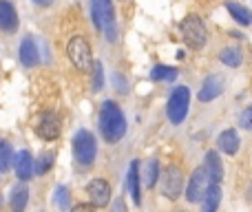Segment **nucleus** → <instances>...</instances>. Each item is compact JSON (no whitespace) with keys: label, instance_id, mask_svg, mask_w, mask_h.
<instances>
[{"label":"nucleus","instance_id":"obj_1","mask_svg":"<svg viewBox=\"0 0 252 212\" xmlns=\"http://www.w3.org/2000/svg\"><path fill=\"white\" fill-rule=\"evenodd\" d=\"M100 130L109 144H118L126 135L124 113L113 100H106L100 108Z\"/></svg>","mask_w":252,"mask_h":212},{"label":"nucleus","instance_id":"obj_2","mask_svg":"<svg viewBox=\"0 0 252 212\" xmlns=\"http://www.w3.org/2000/svg\"><path fill=\"white\" fill-rule=\"evenodd\" d=\"M89 7H91V16L95 27L106 35L109 42H115V38H118V22H115L113 2L111 0H89Z\"/></svg>","mask_w":252,"mask_h":212},{"label":"nucleus","instance_id":"obj_3","mask_svg":"<svg viewBox=\"0 0 252 212\" xmlns=\"http://www.w3.org/2000/svg\"><path fill=\"white\" fill-rule=\"evenodd\" d=\"M97 155V144L91 130L82 128L73 137V157L80 166H91Z\"/></svg>","mask_w":252,"mask_h":212},{"label":"nucleus","instance_id":"obj_4","mask_svg":"<svg viewBox=\"0 0 252 212\" xmlns=\"http://www.w3.org/2000/svg\"><path fill=\"white\" fill-rule=\"evenodd\" d=\"M179 31H182L184 42L190 49H201L206 47V40H208V31H206V25L201 22V18L197 16H186L179 25Z\"/></svg>","mask_w":252,"mask_h":212},{"label":"nucleus","instance_id":"obj_5","mask_svg":"<svg viewBox=\"0 0 252 212\" xmlns=\"http://www.w3.org/2000/svg\"><path fill=\"white\" fill-rule=\"evenodd\" d=\"M188 106H190V89L188 87H175L173 93L168 97V106H166V113H168L170 124H182L188 115Z\"/></svg>","mask_w":252,"mask_h":212},{"label":"nucleus","instance_id":"obj_6","mask_svg":"<svg viewBox=\"0 0 252 212\" xmlns=\"http://www.w3.org/2000/svg\"><path fill=\"white\" fill-rule=\"evenodd\" d=\"M66 51H69L71 62H73V64H75V69H78V71H89V69H91V66H93L91 44H89L87 40L82 38V35H75V38L69 42V47H66Z\"/></svg>","mask_w":252,"mask_h":212},{"label":"nucleus","instance_id":"obj_7","mask_svg":"<svg viewBox=\"0 0 252 212\" xmlns=\"http://www.w3.org/2000/svg\"><path fill=\"white\" fill-rule=\"evenodd\" d=\"M210 182H213V179H210L206 166H204V168H197L195 173H192L190 182H188L186 199L190 201V204H199V201H204V195H206V190H208Z\"/></svg>","mask_w":252,"mask_h":212},{"label":"nucleus","instance_id":"obj_8","mask_svg":"<svg viewBox=\"0 0 252 212\" xmlns=\"http://www.w3.org/2000/svg\"><path fill=\"white\" fill-rule=\"evenodd\" d=\"M184 190V173L177 166H168L164 170V177H161V192H164L168 199H177Z\"/></svg>","mask_w":252,"mask_h":212},{"label":"nucleus","instance_id":"obj_9","mask_svg":"<svg viewBox=\"0 0 252 212\" xmlns=\"http://www.w3.org/2000/svg\"><path fill=\"white\" fill-rule=\"evenodd\" d=\"M35 133L42 139H56L60 135V120L53 113H42L35 120Z\"/></svg>","mask_w":252,"mask_h":212},{"label":"nucleus","instance_id":"obj_10","mask_svg":"<svg viewBox=\"0 0 252 212\" xmlns=\"http://www.w3.org/2000/svg\"><path fill=\"white\" fill-rule=\"evenodd\" d=\"M87 192H89V199H91V204L95 206V208H104V206H109L111 186L104 182V179H93V182L89 183Z\"/></svg>","mask_w":252,"mask_h":212},{"label":"nucleus","instance_id":"obj_11","mask_svg":"<svg viewBox=\"0 0 252 212\" xmlns=\"http://www.w3.org/2000/svg\"><path fill=\"white\" fill-rule=\"evenodd\" d=\"M223 93V80L219 78V75H208V78L204 80V84H201L199 89V102H213L215 97H219Z\"/></svg>","mask_w":252,"mask_h":212},{"label":"nucleus","instance_id":"obj_12","mask_svg":"<svg viewBox=\"0 0 252 212\" xmlns=\"http://www.w3.org/2000/svg\"><path fill=\"white\" fill-rule=\"evenodd\" d=\"M0 29L7 31V33L18 29V13L13 4L7 0H0Z\"/></svg>","mask_w":252,"mask_h":212},{"label":"nucleus","instance_id":"obj_13","mask_svg":"<svg viewBox=\"0 0 252 212\" xmlns=\"http://www.w3.org/2000/svg\"><path fill=\"white\" fill-rule=\"evenodd\" d=\"M13 166H16V175L20 177V182H29L33 177V159L27 151H20L13 157Z\"/></svg>","mask_w":252,"mask_h":212},{"label":"nucleus","instance_id":"obj_14","mask_svg":"<svg viewBox=\"0 0 252 212\" xmlns=\"http://www.w3.org/2000/svg\"><path fill=\"white\" fill-rule=\"evenodd\" d=\"M20 62L25 66H35L40 62V56H38V47H35L33 38H25L20 42Z\"/></svg>","mask_w":252,"mask_h":212},{"label":"nucleus","instance_id":"obj_15","mask_svg":"<svg viewBox=\"0 0 252 212\" xmlns=\"http://www.w3.org/2000/svg\"><path fill=\"white\" fill-rule=\"evenodd\" d=\"M126 186H128V192H130V199H133V204L139 206V201H142V195H139V164H137V161H130L128 177H126Z\"/></svg>","mask_w":252,"mask_h":212},{"label":"nucleus","instance_id":"obj_16","mask_svg":"<svg viewBox=\"0 0 252 212\" xmlns=\"http://www.w3.org/2000/svg\"><path fill=\"white\" fill-rule=\"evenodd\" d=\"M219 148H221L226 155H237V151H239V133H237L235 128H228V130H223L221 135H219Z\"/></svg>","mask_w":252,"mask_h":212},{"label":"nucleus","instance_id":"obj_17","mask_svg":"<svg viewBox=\"0 0 252 212\" xmlns=\"http://www.w3.org/2000/svg\"><path fill=\"white\" fill-rule=\"evenodd\" d=\"M206 170H208L210 179L217 183H221L223 179V166H221V159H219L217 151H208L206 152Z\"/></svg>","mask_w":252,"mask_h":212},{"label":"nucleus","instance_id":"obj_18","mask_svg":"<svg viewBox=\"0 0 252 212\" xmlns=\"http://www.w3.org/2000/svg\"><path fill=\"white\" fill-rule=\"evenodd\" d=\"M226 9L230 11V16L235 18L239 25H244V27L252 25V13H250V9L244 7V4L235 2V0H228V2H226Z\"/></svg>","mask_w":252,"mask_h":212},{"label":"nucleus","instance_id":"obj_19","mask_svg":"<svg viewBox=\"0 0 252 212\" xmlns=\"http://www.w3.org/2000/svg\"><path fill=\"white\" fill-rule=\"evenodd\" d=\"M219 201H221V186H219L217 182H210L208 190H206V195H204V210H208V212L217 210Z\"/></svg>","mask_w":252,"mask_h":212},{"label":"nucleus","instance_id":"obj_20","mask_svg":"<svg viewBox=\"0 0 252 212\" xmlns=\"http://www.w3.org/2000/svg\"><path fill=\"white\" fill-rule=\"evenodd\" d=\"M27 201H29V188L25 183L11 188V208L13 210H25Z\"/></svg>","mask_w":252,"mask_h":212},{"label":"nucleus","instance_id":"obj_21","mask_svg":"<svg viewBox=\"0 0 252 212\" xmlns=\"http://www.w3.org/2000/svg\"><path fill=\"white\" fill-rule=\"evenodd\" d=\"M219 60L223 62V64H228V66H239L241 62H244V56H241V51L239 49H235V47H228V49H223L221 53H219Z\"/></svg>","mask_w":252,"mask_h":212},{"label":"nucleus","instance_id":"obj_22","mask_svg":"<svg viewBox=\"0 0 252 212\" xmlns=\"http://www.w3.org/2000/svg\"><path fill=\"white\" fill-rule=\"evenodd\" d=\"M151 78L155 80V82H170V80L177 78V69H173V66H164V64H157L155 69L151 71Z\"/></svg>","mask_w":252,"mask_h":212},{"label":"nucleus","instance_id":"obj_23","mask_svg":"<svg viewBox=\"0 0 252 212\" xmlns=\"http://www.w3.org/2000/svg\"><path fill=\"white\" fill-rule=\"evenodd\" d=\"M13 164V148L9 146V142L0 139V173H7Z\"/></svg>","mask_w":252,"mask_h":212},{"label":"nucleus","instance_id":"obj_24","mask_svg":"<svg viewBox=\"0 0 252 212\" xmlns=\"http://www.w3.org/2000/svg\"><path fill=\"white\" fill-rule=\"evenodd\" d=\"M157 177H159V164H157V159H148L146 168H144V186L153 188L157 182Z\"/></svg>","mask_w":252,"mask_h":212},{"label":"nucleus","instance_id":"obj_25","mask_svg":"<svg viewBox=\"0 0 252 212\" xmlns=\"http://www.w3.org/2000/svg\"><path fill=\"white\" fill-rule=\"evenodd\" d=\"M51 166H53V152H44V155H40L38 164L33 166V173L35 175H44Z\"/></svg>","mask_w":252,"mask_h":212},{"label":"nucleus","instance_id":"obj_26","mask_svg":"<svg viewBox=\"0 0 252 212\" xmlns=\"http://www.w3.org/2000/svg\"><path fill=\"white\" fill-rule=\"evenodd\" d=\"M69 197H71L69 188H66V186H58V190H56L58 208H60V210H69Z\"/></svg>","mask_w":252,"mask_h":212},{"label":"nucleus","instance_id":"obj_27","mask_svg":"<svg viewBox=\"0 0 252 212\" xmlns=\"http://www.w3.org/2000/svg\"><path fill=\"white\" fill-rule=\"evenodd\" d=\"M93 71H95L93 91H102V89H104V66H102V62H95V64H93Z\"/></svg>","mask_w":252,"mask_h":212},{"label":"nucleus","instance_id":"obj_28","mask_svg":"<svg viewBox=\"0 0 252 212\" xmlns=\"http://www.w3.org/2000/svg\"><path fill=\"white\" fill-rule=\"evenodd\" d=\"M239 126L241 128H246V130L252 128V104L248 108H244V113L239 115Z\"/></svg>","mask_w":252,"mask_h":212},{"label":"nucleus","instance_id":"obj_29","mask_svg":"<svg viewBox=\"0 0 252 212\" xmlns=\"http://www.w3.org/2000/svg\"><path fill=\"white\" fill-rule=\"evenodd\" d=\"M35 4H38V7H49V4L53 2V0H33Z\"/></svg>","mask_w":252,"mask_h":212}]
</instances>
